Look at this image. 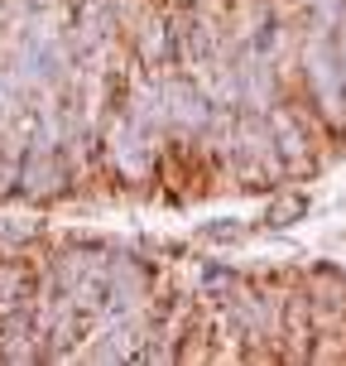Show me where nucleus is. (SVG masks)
Returning a JSON list of instances; mask_svg holds the SVG:
<instances>
[{
	"instance_id": "1",
	"label": "nucleus",
	"mask_w": 346,
	"mask_h": 366,
	"mask_svg": "<svg viewBox=\"0 0 346 366\" xmlns=\"http://www.w3.org/2000/svg\"><path fill=\"white\" fill-rule=\"evenodd\" d=\"M303 73H308V87L317 97V111L327 116L332 126H346V63L342 49H332L322 34H312L303 44Z\"/></svg>"
},
{
	"instance_id": "2",
	"label": "nucleus",
	"mask_w": 346,
	"mask_h": 366,
	"mask_svg": "<svg viewBox=\"0 0 346 366\" xmlns=\"http://www.w3.org/2000/svg\"><path fill=\"white\" fill-rule=\"evenodd\" d=\"M231 164H236L240 179H270V174H279L284 169V154H279L274 126L240 116L236 130H231Z\"/></svg>"
},
{
	"instance_id": "3",
	"label": "nucleus",
	"mask_w": 346,
	"mask_h": 366,
	"mask_svg": "<svg viewBox=\"0 0 346 366\" xmlns=\"http://www.w3.org/2000/svg\"><path fill=\"white\" fill-rule=\"evenodd\" d=\"M106 154H111V164L121 169L126 179H145L149 174V130L135 121V116H116L106 130Z\"/></svg>"
},
{
	"instance_id": "4",
	"label": "nucleus",
	"mask_w": 346,
	"mask_h": 366,
	"mask_svg": "<svg viewBox=\"0 0 346 366\" xmlns=\"http://www.w3.org/2000/svg\"><path fill=\"white\" fill-rule=\"evenodd\" d=\"M164 97H168V126L178 130H207L212 126V97L198 87V82H164Z\"/></svg>"
},
{
	"instance_id": "5",
	"label": "nucleus",
	"mask_w": 346,
	"mask_h": 366,
	"mask_svg": "<svg viewBox=\"0 0 346 366\" xmlns=\"http://www.w3.org/2000/svg\"><path fill=\"white\" fill-rule=\"evenodd\" d=\"M270 126H274V140H279V154H284V164H293V159L303 164V159H308V145H303V130L293 126L289 116H274Z\"/></svg>"
},
{
	"instance_id": "6",
	"label": "nucleus",
	"mask_w": 346,
	"mask_h": 366,
	"mask_svg": "<svg viewBox=\"0 0 346 366\" xmlns=\"http://www.w3.org/2000/svg\"><path fill=\"white\" fill-rule=\"evenodd\" d=\"M337 49H342V63H346V19H342V39H337Z\"/></svg>"
}]
</instances>
